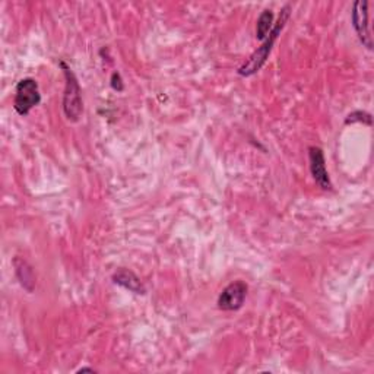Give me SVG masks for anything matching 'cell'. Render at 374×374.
Returning a JSON list of instances; mask_svg holds the SVG:
<instances>
[{
  "instance_id": "cell-1",
  "label": "cell",
  "mask_w": 374,
  "mask_h": 374,
  "mask_svg": "<svg viewBox=\"0 0 374 374\" xmlns=\"http://www.w3.org/2000/svg\"><path fill=\"white\" fill-rule=\"evenodd\" d=\"M289 15H291V8H289V5H287V6L282 8L281 15H280L278 21H276V24H273V28H272L271 33L268 34V37H266V40H265V43H263V44H262V46L252 54V56L248 58V60H247L244 65H241V66L239 67V71H237V72H239L240 76H244V78L252 76V75L257 74V72L260 71V69H262V66L266 63V60H268V58H269V54H271V51H272V49H273L275 41L278 40L281 31L284 30V26H285L287 21H288Z\"/></svg>"
},
{
  "instance_id": "cell-2",
  "label": "cell",
  "mask_w": 374,
  "mask_h": 374,
  "mask_svg": "<svg viewBox=\"0 0 374 374\" xmlns=\"http://www.w3.org/2000/svg\"><path fill=\"white\" fill-rule=\"evenodd\" d=\"M60 66L63 67L65 78H66V88H65V95H63V112L67 120L78 121L82 116V112H84V103H82L79 82L75 74L66 66L65 62H62Z\"/></svg>"
},
{
  "instance_id": "cell-3",
  "label": "cell",
  "mask_w": 374,
  "mask_h": 374,
  "mask_svg": "<svg viewBox=\"0 0 374 374\" xmlns=\"http://www.w3.org/2000/svg\"><path fill=\"white\" fill-rule=\"evenodd\" d=\"M40 101L41 94L38 90L37 80L31 78H25L18 82L15 90V101H13V107H15L18 114L26 116L34 107L40 104Z\"/></svg>"
},
{
  "instance_id": "cell-4",
  "label": "cell",
  "mask_w": 374,
  "mask_h": 374,
  "mask_svg": "<svg viewBox=\"0 0 374 374\" xmlns=\"http://www.w3.org/2000/svg\"><path fill=\"white\" fill-rule=\"evenodd\" d=\"M248 287L243 281H235L227 285L218 297V307L224 312H235L243 307Z\"/></svg>"
},
{
  "instance_id": "cell-5",
  "label": "cell",
  "mask_w": 374,
  "mask_h": 374,
  "mask_svg": "<svg viewBox=\"0 0 374 374\" xmlns=\"http://www.w3.org/2000/svg\"><path fill=\"white\" fill-rule=\"evenodd\" d=\"M352 25L362 44L368 50H373V41L368 28V2H366V0H358V2L354 3Z\"/></svg>"
},
{
  "instance_id": "cell-6",
  "label": "cell",
  "mask_w": 374,
  "mask_h": 374,
  "mask_svg": "<svg viewBox=\"0 0 374 374\" xmlns=\"http://www.w3.org/2000/svg\"><path fill=\"white\" fill-rule=\"evenodd\" d=\"M309 162H310V173L314 178L316 185L322 190H332V183L326 170V161L323 151L318 146L309 148Z\"/></svg>"
},
{
  "instance_id": "cell-7",
  "label": "cell",
  "mask_w": 374,
  "mask_h": 374,
  "mask_svg": "<svg viewBox=\"0 0 374 374\" xmlns=\"http://www.w3.org/2000/svg\"><path fill=\"white\" fill-rule=\"evenodd\" d=\"M113 282L129 289L130 293L137 294V296H144L146 294V288L142 284V281L139 280V276L136 273H133L129 269H119L117 272L113 273Z\"/></svg>"
},
{
  "instance_id": "cell-8",
  "label": "cell",
  "mask_w": 374,
  "mask_h": 374,
  "mask_svg": "<svg viewBox=\"0 0 374 374\" xmlns=\"http://www.w3.org/2000/svg\"><path fill=\"white\" fill-rule=\"evenodd\" d=\"M15 269H17V275L19 278V282L21 285L28 289V291H33V287H34V273H33V269L28 266V263H26L25 260H21V259H17L15 260Z\"/></svg>"
},
{
  "instance_id": "cell-9",
  "label": "cell",
  "mask_w": 374,
  "mask_h": 374,
  "mask_svg": "<svg viewBox=\"0 0 374 374\" xmlns=\"http://www.w3.org/2000/svg\"><path fill=\"white\" fill-rule=\"evenodd\" d=\"M272 28H273V13L271 9H266V10H263L260 13V17L257 18L256 37L259 40H266Z\"/></svg>"
},
{
  "instance_id": "cell-10",
  "label": "cell",
  "mask_w": 374,
  "mask_h": 374,
  "mask_svg": "<svg viewBox=\"0 0 374 374\" xmlns=\"http://www.w3.org/2000/svg\"><path fill=\"white\" fill-rule=\"evenodd\" d=\"M357 121H362V123H366V124H371V116L368 113H364V112H354L351 113L348 117H346L345 123L350 124V123H357Z\"/></svg>"
},
{
  "instance_id": "cell-11",
  "label": "cell",
  "mask_w": 374,
  "mask_h": 374,
  "mask_svg": "<svg viewBox=\"0 0 374 374\" xmlns=\"http://www.w3.org/2000/svg\"><path fill=\"white\" fill-rule=\"evenodd\" d=\"M112 87H113L114 91H119V92L123 91V82H121L120 74H117V72L113 74V76H112Z\"/></svg>"
},
{
  "instance_id": "cell-12",
  "label": "cell",
  "mask_w": 374,
  "mask_h": 374,
  "mask_svg": "<svg viewBox=\"0 0 374 374\" xmlns=\"http://www.w3.org/2000/svg\"><path fill=\"white\" fill-rule=\"evenodd\" d=\"M84 371H91V373H94V368H87V367H85V368H80L78 373H84Z\"/></svg>"
}]
</instances>
